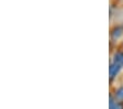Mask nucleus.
<instances>
[{"label":"nucleus","instance_id":"nucleus-1","mask_svg":"<svg viewBox=\"0 0 123 109\" xmlns=\"http://www.w3.org/2000/svg\"><path fill=\"white\" fill-rule=\"evenodd\" d=\"M109 39H110V47L111 52L113 50V46L117 47L120 45L121 41L123 39V26L122 23H113L110 28L109 32Z\"/></svg>","mask_w":123,"mask_h":109},{"label":"nucleus","instance_id":"nucleus-2","mask_svg":"<svg viewBox=\"0 0 123 109\" xmlns=\"http://www.w3.org/2000/svg\"><path fill=\"white\" fill-rule=\"evenodd\" d=\"M123 73V67L120 66L119 64L110 61L109 63V82H110V85L113 86L114 82L118 81V78L120 77V75Z\"/></svg>","mask_w":123,"mask_h":109},{"label":"nucleus","instance_id":"nucleus-3","mask_svg":"<svg viewBox=\"0 0 123 109\" xmlns=\"http://www.w3.org/2000/svg\"><path fill=\"white\" fill-rule=\"evenodd\" d=\"M110 61L119 64L123 67V47L117 46L112 52H111V58Z\"/></svg>","mask_w":123,"mask_h":109},{"label":"nucleus","instance_id":"nucleus-4","mask_svg":"<svg viewBox=\"0 0 123 109\" xmlns=\"http://www.w3.org/2000/svg\"><path fill=\"white\" fill-rule=\"evenodd\" d=\"M109 109H123V101L117 100L111 91L109 95Z\"/></svg>","mask_w":123,"mask_h":109},{"label":"nucleus","instance_id":"nucleus-5","mask_svg":"<svg viewBox=\"0 0 123 109\" xmlns=\"http://www.w3.org/2000/svg\"><path fill=\"white\" fill-rule=\"evenodd\" d=\"M119 46L123 47V39H122V41H121V43H120V45H119Z\"/></svg>","mask_w":123,"mask_h":109},{"label":"nucleus","instance_id":"nucleus-6","mask_svg":"<svg viewBox=\"0 0 123 109\" xmlns=\"http://www.w3.org/2000/svg\"><path fill=\"white\" fill-rule=\"evenodd\" d=\"M121 23H122V26H123V21H122V22H121Z\"/></svg>","mask_w":123,"mask_h":109}]
</instances>
